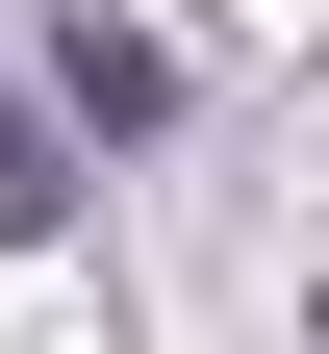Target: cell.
<instances>
[{
    "mask_svg": "<svg viewBox=\"0 0 329 354\" xmlns=\"http://www.w3.org/2000/svg\"><path fill=\"white\" fill-rule=\"evenodd\" d=\"M51 102H76V127H152V102H177V76H152V51H127V26H51Z\"/></svg>",
    "mask_w": 329,
    "mask_h": 354,
    "instance_id": "cell-1",
    "label": "cell"
},
{
    "mask_svg": "<svg viewBox=\"0 0 329 354\" xmlns=\"http://www.w3.org/2000/svg\"><path fill=\"white\" fill-rule=\"evenodd\" d=\"M51 203H76V152H51L26 102H0V228H51Z\"/></svg>",
    "mask_w": 329,
    "mask_h": 354,
    "instance_id": "cell-2",
    "label": "cell"
}]
</instances>
